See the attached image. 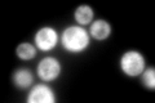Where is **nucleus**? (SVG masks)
Wrapping results in <instances>:
<instances>
[{
    "label": "nucleus",
    "instance_id": "1",
    "mask_svg": "<svg viewBox=\"0 0 155 103\" xmlns=\"http://www.w3.org/2000/svg\"><path fill=\"white\" fill-rule=\"evenodd\" d=\"M89 35L83 27L79 26H70L62 32L61 43L67 52L79 53L89 45Z\"/></svg>",
    "mask_w": 155,
    "mask_h": 103
},
{
    "label": "nucleus",
    "instance_id": "2",
    "mask_svg": "<svg viewBox=\"0 0 155 103\" xmlns=\"http://www.w3.org/2000/svg\"><path fill=\"white\" fill-rule=\"evenodd\" d=\"M120 68L128 76H138L143 72L145 58L140 52H125L120 58Z\"/></svg>",
    "mask_w": 155,
    "mask_h": 103
},
{
    "label": "nucleus",
    "instance_id": "3",
    "mask_svg": "<svg viewBox=\"0 0 155 103\" xmlns=\"http://www.w3.org/2000/svg\"><path fill=\"white\" fill-rule=\"evenodd\" d=\"M61 73V63L56 58L47 57L41 60L38 65V75L41 80L44 81H52L57 79Z\"/></svg>",
    "mask_w": 155,
    "mask_h": 103
},
{
    "label": "nucleus",
    "instance_id": "4",
    "mask_svg": "<svg viewBox=\"0 0 155 103\" xmlns=\"http://www.w3.org/2000/svg\"><path fill=\"white\" fill-rule=\"evenodd\" d=\"M58 43V34L52 27H43L35 35V44L38 49L43 52H49L57 45Z\"/></svg>",
    "mask_w": 155,
    "mask_h": 103
},
{
    "label": "nucleus",
    "instance_id": "5",
    "mask_svg": "<svg viewBox=\"0 0 155 103\" xmlns=\"http://www.w3.org/2000/svg\"><path fill=\"white\" fill-rule=\"evenodd\" d=\"M56 101L53 90L49 86L39 84L34 86L27 97L28 103H53Z\"/></svg>",
    "mask_w": 155,
    "mask_h": 103
},
{
    "label": "nucleus",
    "instance_id": "6",
    "mask_svg": "<svg viewBox=\"0 0 155 103\" xmlns=\"http://www.w3.org/2000/svg\"><path fill=\"white\" fill-rule=\"evenodd\" d=\"M89 31H91V35L94 39H97V40H105V39L109 37V35H110L111 27L106 21L98 19V21H96L91 24Z\"/></svg>",
    "mask_w": 155,
    "mask_h": 103
},
{
    "label": "nucleus",
    "instance_id": "7",
    "mask_svg": "<svg viewBox=\"0 0 155 103\" xmlns=\"http://www.w3.org/2000/svg\"><path fill=\"white\" fill-rule=\"evenodd\" d=\"M13 80H14V84L19 88H27L31 85L32 82V73L26 70V68H21L14 72V76H13Z\"/></svg>",
    "mask_w": 155,
    "mask_h": 103
},
{
    "label": "nucleus",
    "instance_id": "8",
    "mask_svg": "<svg viewBox=\"0 0 155 103\" xmlns=\"http://www.w3.org/2000/svg\"><path fill=\"white\" fill-rule=\"evenodd\" d=\"M93 18V11L89 5H80L75 11V19L80 24H88Z\"/></svg>",
    "mask_w": 155,
    "mask_h": 103
},
{
    "label": "nucleus",
    "instance_id": "9",
    "mask_svg": "<svg viewBox=\"0 0 155 103\" xmlns=\"http://www.w3.org/2000/svg\"><path fill=\"white\" fill-rule=\"evenodd\" d=\"M17 56L21 58V60H25V61L32 60V58L36 56V49L34 45H31V44L22 43L17 47Z\"/></svg>",
    "mask_w": 155,
    "mask_h": 103
},
{
    "label": "nucleus",
    "instance_id": "10",
    "mask_svg": "<svg viewBox=\"0 0 155 103\" xmlns=\"http://www.w3.org/2000/svg\"><path fill=\"white\" fill-rule=\"evenodd\" d=\"M142 81L147 88L154 89L155 88V71H154V68H147V70L142 73Z\"/></svg>",
    "mask_w": 155,
    "mask_h": 103
}]
</instances>
